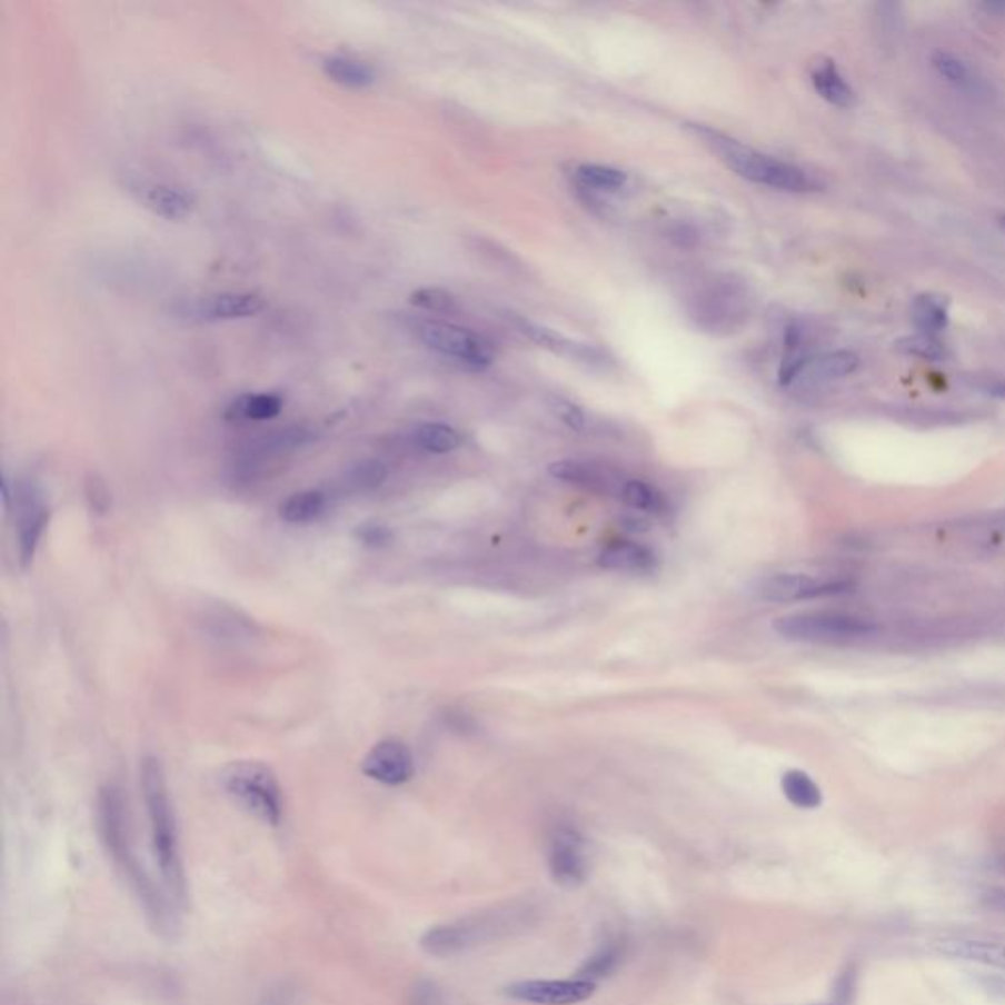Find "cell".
Listing matches in <instances>:
<instances>
[{
  "mask_svg": "<svg viewBox=\"0 0 1005 1005\" xmlns=\"http://www.w3.org/2000/svg\"><path fill=\"white\" fill-rule=\"evenodd\" d=\"M97 829L101 837L105 853L112 860L120 878L125 879L136 902L143 912L146 922L150 923L156 935L173 938L179 931L177 907L166 888L151 878L150 872L136 855L128 805L122 792L115 784H107L99 789L97 796Z\"/></svg>",
  "mask_w": 1005,
  "mask_h": 1005,
  "instance_id": "cell-1",
  "label": "cell"
},
{
  "mask_svg": "<svg viewBox=\"0 0 1005 1005\" xmlns=\"http://www.w3.org/2000/svg\"><path fill=\"white\" fill-rule=\"evenodd\" d=\"M143 804L150 823L151 850L160 870L161 884L177 907L187 904V874L179 843L176 809L169 797L168 779L160 760L146 756L140 768Z\"/></svg>",
  "mask_w": 1005,
  "mask_h": 1005,
  "instance_id": "cell-2",
  "label": "cell"
},
{
  "mask_svg": "<svg viewBox=\"0 0 1005 1005\" xmlns=\"http://www.w3.org/2000/svg\"><path fill=\"white\" fill-rule=\"evenodd\" d=\"M687 128L705 146H709L727 168L733 169L743 179L788 193H809L819 189V181H815L805 169L797 168L794 163L776 160L772 156L753 150L735 138L713 130L709 126L687 125Z\"/></svg>",
  "mask_w": 1005,
  "mask_h": 1005,
  "instance_id": "cell-3",
  "label": "cell"
},
{
  "mask_svg": "<svg viewBox=\"0 0 1005 1005\" xmlns=\"http://www.w3.org/2000/svg\"><path fill=\"white\" fill-rule=\"evenodd\" d=\"M222 786L228 796L242 805L246 812L269 827L283 822L286 802L276 772L258 760H238L222 774Z\"/></svg>",
  "mask_w": 1005,
  "mask_h": 1005,
  "instance_id": "cell-4",
  "label": "cell"
},
{
  "mask_svg": "<svg viewBox=\"0 0 1005 1005\" xmlns=\"http://www.w3.org/2000/svg\"><path fill=\"white\" fill-rule=\"evenodd\" d=\"M772 627L786 640L813 645L855 643L874 637L879 630L878 625L868 617L843 611L792 613L774 620Z\"/></svg>",
  "mask_w": 1005,
  "mask_h": 1005,
  "instance_id": "cell-5",
  "label": "cell"
},
{
  "mask_svg": "<svg viewBox=\"0 0 1005 1005\" xmlns=\"http://www.w3.org/2000/svg\"><path fill=\"white\" fill-rule=\"evenodd\" d=\"M315 438L317 430L307 425H289L250 438L236 450L235 458L230 461L232 479L238 484H250L266 478L271 469L277 468L291 454L310 445Z\"/></svg>",
  "mask_w": 1005,
  "mask_h": 1005,
  "instance_id": "cell-6",
  "label": "cell"
},
{
  "mask_svg": "<svg viewBox=\"0 0 1005 1005\" xmlns=\"http://www.w3.org/2000/svg\"><path fill=\"white\" fill-rule=\"evenodd\" d=\"M411 332L428 350L460 361L461 366L481 371L494 361V346L469 328L445 320H411Z\"/></svg>",
  "mask_w": 1005,
  "mask_h": 1005,
  "instance_id": "cell-7",
  "label": "cell"
},
{
  "mask_svg": "<svg viewBox=\"0 0 1005 1005\" xmlns=\"http://www.w3.org/2000/svg\"><path fill=\"white\" fill-rule=\"evenodd\" d=\"M513 914V912H511ZM509 912H491V914L471 915L466 919L435 925L420 937V948L436 958L468 953L487 938L495 937L497 931L509 929Z\"/></svg>",
  "mask_w": 1005,
  "mask_h": 1005,
  "instance_id": "cell-8",
  "label": "cell"
},
{
  "mask_svg": "<svg viewBox=\"0 0 1005 1005\" xmlns=\"http://www.w3.org/2000/svg\"><path fill=\"white\" fill-rule=\"evenodd\" d=\"M850 589L853 584L848 579L813 578L807 574H774L753 584L750 594L756 599L770 604H794L848 594Z\"/></svg>",
  "mask_w": 1005,
  "mask_h": 1005,
  "instance_id": "cell-9",
  "label": "cell"
},
{
  "mask_svg": "<svg viewBox=\"0 0 1005 1005\" xmlns=\"http://www.w3.org/2000/svg\"><path fill=\"white\" fill-rule=\"evenodd\" d=\"M268 309V302L256 293H215L191 297L173 305V317L189 322H222L253 319Z\"/></svg>",
  "mask_w": 1005,
  "mask_h": 1005,
  "instance_id": "cell-10",
  "label": "cell"
},
{
  "mask_svg": "<svg viewBox=\"0 0 1005 1005\" xmlns=\"http://www.w3.org/2000/svg\"><path fill=\"white\" fill-rule=\"evenodd\" d=\"M126 191L135 197L140 207L169 222H181L193 215V195L176 185L151 179H128Z\"/></svg>",
  "mask_w": 1005,
  "mask_h": 1005,
  "instance_id": "cell-11",
  "label": "cell"
},
{
  "mask_svg": "<svg viewBox=\"0 0 1005 1005\" xmlns=\"http://www.w3.org/2000/svg\"><path fill=\"white\" fill-rule=\"evenodd\" d=\"M361 772L384 786H402L415 776L411 748L397 738L379 740L361 760Z\"/></svg>",
  "mask_w": 1005,
  "mask_h": 1005,
  "instance_id": "cell-12",
  "label": "cell"
},
{
  "mask_svg": "<svg viewBox=\"0 0 1005 1005\" xmlns=\"http://www.w3.org/2000/svg\"><path fill=\"white\" fill-rule=\"evenodd\" d=\"M595 984L587 981H525L505 988V996L537 1005H576L594 996Z\"/></svg>",
  "mask_w": 1005,
  "mask_h": 1005,
  "instance_id": "cell-13",
  "label": "cell"
},
{
  "mask_svg": "<svg viewBox=\"0 0 1005 1005\" xmlns=\"http://www.w3.org/2000/svg\"><path fill=\"white\" fill-rule=\"evenodd\" d=\"M18 507V550L22 566L34 560L38 546L42 540L46 527L50 523V509L46 507L42 495L34 486H20L17 495Z\"/></svg>",
  "mask_w": 1005,
  "mask_h": 1005,
  "instance_id": "cell-14",
  "label": "cell"
},
{
  "mask_svg": "<svg viewBox=\"0 0 1005 1005\" xmlns=\"http://www.w3.org/2000/svg\"><path fill=\"white\" fill-rule=\"evenodd\" d=\"M548 863L554 882L564 888H578L589 874L586 846L576 830L564 829L556 833Z\"/></svg>",
  "mask_w": 1005,
  "mask_h": 1005,
  "instance_id": "cell-15",
  "label": "cell"
},
{
  "mask_svg": "<svg viewBox=\"0 0 1005 1005\" xmlns=\"http://www.w3.org/2000/svg\"><path fill=\"white\" fill-rule=\"evenodd\" d=\"M509 320L515 327L519 328L520 335L527 336L528 340L537 342L538 346H543L546 350H553V352L570 358V360L586 364V366H605L607 364V354L601 348H597V346L574 342V340L561 336L560 332H556L553 328L540 327L537 322H530V320L517 317V315H511Z\"/></svg>",
  "mask_w": 1005,
  "mask_h": 1005,
  "instance_id": "cell-16",
  "label": "cell"
},
{
  "mask_svg": "<svg viewBox=\"0 0 1005 1005\" xmlns=\"http://www.w3.org/2000/svg\"><path fill=\"white\" fill-rule=\"evenodd\" d=\"M858 356L846 350L838 352L823 354L817 358H804L797 361L794 368L786 371L784 376H779L782 386H789L794 381H809V384H823V381H835L843 377L855 374L858 368Z\"/></svg>",
  "mask_w": 1005,
  "mask_h": 1005,
  "instance_id": "cell-17",
  "label": "cell"
},
{
  "mask_svg": "<svg viewBox=\"0 0 1005 1005\" xmlns=\"http://www.w3.org/2000/svg\"><path fill=\"white\" fill-rule=\"evenodd\" d=\"M938 955L1005 972V943L994 938L953 937L935 943Z\"/></svg>",
  "mask_w": 1005,
  "mask_h": 1005,
  "instance_id": "cell-18",
  "label": "cell"
},
{
  "mask_svg": "<svg viewBox=\"0 0 1005 1005\" xmlns=\"http://www.w3.org/2000/svg\"><path fill=\"white\" fill-rule=\"evenodd\" d=\"M597 566L611 571H653L656 568V554L648 546L619 540L605 546L597 556Z\"/></svg>",
  "mask_w": 1005,
  "mask_h": 1005,
  "instance_id": "cell-19",
  "label": "cell"
},
{
  "mask_svg": "<svg viewBox=\"0 0 1005 1005\" xmlns=\"http://www.w3.org/2000/svg\"><path fill=\"white\" fill-rule=\"evenodd\" d=\"M933 68L937 69L938 76L943 77L947 83L953 84L958 91L972 94V97L988 94V83L963 58H958L955 53L937 51L933 56Z\"/></svg>",
  "mask_w": 1005,
  "mask_h": 1005,
  "instance_id": "cell-20",
  "label": "cell"
},
{
  "mask_svg": "<svg viewBox=\"0 0 1005 1005\" xmlns=\"http://www.w3.org/2000/svg\"><path fill=\"white\" fill-rule=\"evenodd\" d=\"M325 76L340 87L361 91L376 83V69L360 59L346 58V56H330L322 59Z\"/></svg>",
  "mask_w": 1005,
  "mask_h": 1005,
  "instance_id": "cell-21",
  "label": "cell"
},
{
  "mask_svg": "<svg viewBox=\"0 0 1005 1005\" xmlns=\"http://www.w3.org/2000/svg\"><path fill=\"white\" fill-rule=\"evenodd\" d=\"M812 81L815 91L822 94V99L835 105L838 109H848L855 105V91L850 84L846 83L845 77L840 76L835 61L823 59L819 63H815Z\"/></svg>",
  "mask_w": 1005,
  "mask_h": 1005,
  "instance_id": "cell-22",
  "label": "cell"
},
{
  "mask_svg": "<svg viewBox=\"0 0 1005 1005\" xmlns=\"http://www.w3.org/2000/svg\"><path fill=\"white\" fill-rule=\"evenodd\" d=\"M283 409V399L276 394H246L236 397L225 411V419L230 422H242V420H261L276 419L277 415Z\"/></svg>",
  "mask_w": 1005,
  "mask_h": 1005,
  "instance_id": "cell-23",
  "label": "cell"
},
{
  "mask_svg": "<svg viewBox=\"0 0 1005 1005\" xmlns=\"http://www.w3.org/2000/svg\"><path fill=\"white\" fill-rule=\"evenodd\" d=\"M327 495L319 489L297 491L279 505V519L286 520L289 525H307L327 511Z\"/></svg>",
  "mask_w": 1005,
  "mask_h": 1005,
  "instance_id": "cell-24",
  "label": "cell"
},
{
  "mask_svg": "<svg viewBox=\"0 0 1005 1005\" xmlns=\"http://www.w3.org/2000/svg\"><path fill=\"white\" fill-rule=\"evenodd\" d=\"M782 792L789 804L799 809H817L823 805V792L817 782L804 770H788L782 776Z\"/></svg>",
  "mask_w": 1005,
  "mask_h": 1005,
  "instance_id": "cell-25",
  "label": "cell"
},
{
  "mask_svg": "<svg viewBox=\"0 0 1005 1005\" xmlns=\"http://www.w3.org/2000/svg\"><path fill=\"white\" fill-rule=\"evenodd\" d=\"M912 319L919 335L937 336L948 327V309L935 295H917L912 302Z\"/></svg>",
  "mask_w": 1005,
  "mask_h": 1005,
  "instance_id": "cell-26",
  "label": "cell"
},
{
  "mask_svg": "<svg viewBox=\"0 0 1005 1005\" xmlns=\"http://www.w3.org/2000/svg\"><path fill=\"white\" fill-rule=\"evenodd\" d=\"M412 442L419 446L420 450L430 454H448L454 452L456 448H460L461 436L458 430H454L442 422H422L412 430Z\"/></svg>",
  "mask_w": 1005,
  "mask_h": 1005,
  "instance_id": "cell-27",
  "label": "cell"
},
{
  "mask_svg": "<svg viewBox=\"0 0 1005 1005\" xmlns=\"http://www.w3.org/2000/svg\"><path fill=\"white\" fill-rule=\"evenodd\" d=\"M620 494H623L620 495L623 501L637 511L650 513L656 517H663L668 513V501L663 491H658L654 486H648L645 481L630 479L623 486Z\"/></svg>",
  "mask_w": 1005,
  "mask_h": 1005,
  "instance_id": "cell-28",
  "label": "cell"
},
{
  "mask_svg": "<svg viewBox=\"0 0 1005 1005\" xmlns=\"http://www.w3.org/2000/svg\"><path fill=\"white\" fill-rule=\"evenodd\" d=\"M548 474L554 479H560L566 484L587 487V489H605V478L599 469L589 466L586 461L558 460L548 466Z\"/></svg>",
  "mask_w": 1005,
  "mask_h": 1005,
  "instance_id": "cell-29",
  "label": "cell"
},
{
  "mask_svg": "<svg viewBox=\"0 0 1005 1005\" xmlns=\"http://www.w3.org/2000/svg\"><path fill=\"white\" fill-rule=\"evenodd\" d=\"M623 955H625L623 943L620 941H609L594 956H589L584 966L579 968V981L594 982L595 984V981L609 976V974L617 971V966L623 961Z\"/></svg>",
  "mask_w": 1005,
  "mask_h": 1005,
  "instance_id": "cell-30",
  "label": "cell"
},
{
  "mask_svg": "<svg viewBox=\"0 0 1005 1005\" xmlns=\"http://www.w3.org/2000/svg\"><path fill=\"white\" fill-rule=\"evenodd\" d=\"M579 183L595 191H619L627 185L628 176L620 169L599 166V163H581L576 169Z\"/></svg>",
  "mask_w": 1005,
  "mask_h": 1005,
  "instance_id": "cell-31",
  "label": "cell"
},
{
  "mask_svg": "<svg viewBox=\"0 0 1005 1005\" xmlns=\"http://www.w3.org/2000/svg\"><path fill=\"white\" fill-rule=\"evenodd\" d=\"M387 479L386 464L377 460H364L346 471L344 486L352 494H368L379 486H384Z\"/></svg>",
  "mask_w": 1005,
  "mask_h": 1005,
  "instance_id": "cell-32",
  "label": "cell"
},
{
  "mask_svg": "<svg viewBox=\"0 0 1005 1005\" xmlns=\"http://www.w3.org/2000/svg\"><path fill=\"white\" fill-rule=\"evenodd\" d=\"M896 348L905 356H914L919 360L943 361L947 360L948 356L945 344L941 342L937 336H907L896 344Z\"/></svg>",
  "mask_w": 1005,
  "mask_h": 1005,
  "instance_id": "cell-33",
  "label": "cell"
},
{
  "mask_svg": "<svg viewBox=\"0 0 1005 1005\" xmlns=\"http://www.w3.org/2000/svg\"><path fill=\"white\" fill-rule=\"evenodd\" d=\"M856 994H858V968L855 964H846L833 984L829 1002L815 1005H855Z\"/></svg>",
  "mask_w": 1005,
  "mask_h": 1005,
  "instance_id": "cell-34",
  "label": "cell"
},
{
  "mask_svg": "<svg viewBox=\"0 0 1005 1005\" xmlns=\"http://www.w3.org/2000/svg\"><path fill=\"white\" fill-rule=\"evenodd\" d=\"M409 302L422 310L430 312H452L456 309V299L452 293L440 287H422L412 291Z\"/></svg>",
  "mask_w": 1005,
  "mask_h": 1005,
  "instance_id": "cell-35",
  "label": "cell"
},
{
  "mask_svg": "<svg viewBox=\"0 0 1005 1005\" xmlns=\"http://www.w3.org/2000/svg\"><path fill=\"white\" fill-rule=\"evenodd\" d=\"M546 405L553 411L554 417H558L571 430H584L586 428V415L579 409L578 405H574V402L564 399V397H558V395H548Z\"/></svg>",
  "mask_w": 1005,
  "mask_h": 1005,
  "instance_id": "cell-36",
  "label": "cell"
},
{
  "mask_svg": "<svg viewBox=\"0 0 1005 1005\" xmlns=\"http://www.w3.org/2000/svg\"><path fill=\"white\" fill-rule=\"evenodd\" d=\"M409 1005H446L445 994L436 982L420 978L411 988Z\"/></svg>",
  "mask_w": 1005,
  "mask_h": 1005,
  "instance_id": "cell-37",
  "label": "cell"
},
{
  "mask_svg": "<svg viewBox=\"0 0 1005 1005\" xmlns=\"http://www.w3.org/2000/svg\"><path fill=\"white\" fill-rule=\"evenodd\" d=\"M84 497H87L92 511L99 513V515H105V513L109 511L110 491L109 487L102 484V479H89L87 487H84Z\"/></svg>",
  "mask_w": 1005,
  "mask_h": 1005,
  "instance_id": "cell-38",
  "label": "cell"
},
{
  "mask_svg": "<svg viewBox=\"0 0 1005 1005\" xmlns=\"http://www.w3.org/2000/svg\"><path fill=\"white\" fill-rule=\"evenodd\" d=\"M356 535L360 538L361 545L371 546V548L389 545L394 540V533L384 525H364L358 528Z\"/></svg>",
  "mask_w": 1005,
  "mask_h": 1005,
  "instance_id": "cell-39",
  "label": "cell"
},
{
  "mask_svg": "<svg viewBox=\"0 0 1005 1005\" xmlns=\"http://www.w3.org/2000/svg\"><path fill=\"white\" fill-rule=\"evenodd\" d=\"M668 238L679 248H694L699 242V232L694 225L687 222H676L668 230Z\"/></svg>",
  "mask_w": 1005,
  "mask_h": 1005,
  "instance_id": "cell-40",
  "label": "cell"
},
{
  "mask_svg": "<svg viewBox=\"0 0 1005 1005\" xmlns=\"http://www.w3.org/2000/svg\"><path fill=\"white\" fill-rule=\"evenodd\" d=\"M981 905L994 914H1005V888H988L981 894Z\"/></svg>",
  "mask_w": 1005,
  "mask_h": 1005,
  "instance_id": "cell-41",
  "label": "cell"
},
{
  "mask_svg": "<svg viewBox=\"0 0 1005 1005\" xmlns=\"http://www.w3.org/2000/svg\"><path fill=\"white\" fill-rule=\"evenodd\" d=\"M260 1005H295L293 989L287 988L283 984L277 986V988H271L263 996V1002Z\"/></svg>",
  "mask_w": 1005,
  "mask_h": 1005,
  "instance_id": "cell-42",
  "label": "cell"
},
{
  "mask_svg": "<svg viewBox=\"0 0 1005 1005\" xmlns=\"http://www.w3.org/2000/svg\"><path fill=\"white\" fill-rule=\"evenodd\" d=\"M994 868H996V870L999 872V874H1004V876H1005V856H1002V858H999V860H996V864H994Z\"/></svg>",
  "mask_w": 1005,
  "mask_h": 1005,
  "instance_id": "cell-43",
  "label": "cell"
},
{
  "mask_svg": "<svg viewBox=\"0 0 1005 1005\" xmlns=\"http://www.w3.org/2000/svg\"><path fill=\"white\" fill-rule=\"evenodd\" d=\"M1002 225H1004L1005 228V217H1002Z\"/></svg>",
  "mask_w": 1005,
  "mask_h": 1005,
  "instance_id": "cell-44",
  "label": "cell"
}]
</instances>
